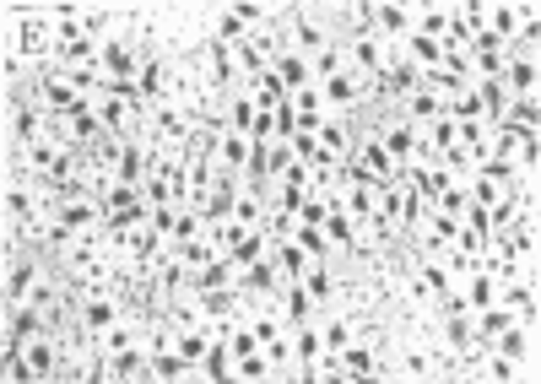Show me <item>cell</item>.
Listing matches in <instances>:
<instances>
[{
    "label": "cell",
    "mask_w": 541,
    "mask_h": 384,
    "mask_svg": "<svg viewBox=\"0 0 541 384\" xmlns=\"http://www.w3.org/2000/svg\"><path fill=\"white\" fill-rule=\"evenodd\" d=\"M271 71H276V82L287 87V98H293V92H303V87H314V65L303 60V55H293V49H282Z\"/></svg>",
    "instance_id": "obj_12"
},
{
    "label": "cell",
    "mask_w": 541,
    "mask_h": 384,
    "mask_svg": "<svg viewBox=\"0 0 541 384\" xmlns=\"http://www.w3.org/2000/svg\"><path fill=\"white\" fill-rule=\"evenodd\" d=\"M249 98H255V109H282L287 87L276 82V71H266V76H255V82H249Z\"/></svg>",
    "instance_id": "obj_23"
},
{
    "label": "cell",
    "mask_w": 541,
    "mask_h": 384,
    "mask_svg": "<svg viewBox=\"0 0 541 384\" xmlns=\"http://www.w3.org/2000/svg\"><path fill=\"white\" fill-rule=\"evenodd\" d=\"M309 65H314V82H325V76H341V71H352V65H347V44H341V38H336L331 49H325V55H314Z\"/></svg>",
    "instance_id": "obj_29"
},
{
    "label": "cell",
    "mask_w": 541,
    "mask_h": 384,
    "mask_svg": "<svg viewBox=\"0 0 541 384\" xmlns=\"http://www.w3.org/2000/svg\"><path fill=\"white\" fill-rule=\"evenodd\" d=\"M341 44H347V65L358 76H368V82H379V71L390 65V44L379 38L374 28H363V33H341Z\"/></svg>",
    "instance_id": "obj_4"
},
{
    "label": "cell",
    "mask_w": 541,
    "mask_h": 384,
    "mask_svg": "<svg viewBox=\"0 0 541 384\" xmlns=\"http://www.w3.org/2000/svg\"><path fill=\"white\" fill-rule=\"evenodd\" d=\"M233 379H249V384H260V379H282V368H276L266 352H249V357H239V363H233Z\"/></svg>",
    "instance_id": "obj_22"
},
{
    "label": "cell",
    "mask_w": 541,
    "mask_h": 384,
    "mask_svg": "<svg viewBox=\"0 0 541 384\" xmlns=\"http://www.w3.org/2000/svg\"><path fill=\"white\" fill-rule=\"evenodd\" d=\"M211 163L228 168V174H244V168H249V136H239V130H222V136H217V152H211Z\"/></svg>",
    "instance_id": "obj_14"
},
{
    "label": "cell",
    "mask_w": 541,
    "mask_h": 384,
    "mask_svg": "<svg viewBox=\"0 0 541 384\" xmlns=\"http://www.w3.org/2000/svg\"><path fill=\"white\" fill-rule=\"evenodd\" d=\"M477 379H498V384H509V379H525V368H520V363H509V357H498L493 347H487V357L477 363Z\"/></svg>",
    "instance_id": "obj_28"
},
{
    "label": "cell",
    "mask_w": 541,
    "mask_h": 384,
    "mask_svg": "<svg viewBox=\"0 0 541 384\" xmlns=\"http://www.w3.org/2000/svg\"><path fill=\"white\" fill-rule=\"evenodd\" d=\"M460 303H466V314H477L487 309V303H498V276H487V271H471V276H460Z\"/></svg>",
    "instance_id": "obj_13"
},
{
    "label": "cell",
    "mask_w": 541,
    "mask_h": 384,
    "mask_svg": "<svg viewBox=\"0 0 541 384\" xmlns=\"http://www.w3.org/2000/svg\"><path fill=\"white\" fill-rule=\"evenodd\" d=\"M358 336V325L347 320L341 309H331V314H320V341H325V352H341L347 341Z\"/></svg>",
    "instance_id": "obj_18"
},
{
    "label": "cell",
    "mask_w": 541,
    "mask_h": 384,
    "mask_svg": "<svg viewBox=\"0 0 541 384\" xmlns=\"http://www.w3.org/2000/svg\"><path fill=\"white\" fill-rule=\"evenodd\" d=\"M536 119H541V98H536V92H525V98H509V109H504V125L536 130Z\"/></svg>",
    "instance_id": "obj_24"
},
{
    "label": "cell",
    "mask_w": 541,
    "mask_h": 384,
    "mask_svg": "<svg viewBox=\"0 0 541 384\" xmlns=\"http://www.w3.org/2000/svg\"><path fill=\"white\" fill-rule=\"evenodd\" d=\"M271 255H276V266H282V276H287V282H303V276H309V266H320V260H309V255H303V249L293 244V238L271 244Z\"/></svg>",
    "instance_id": "obj_17"
},
{
    "label": "cell",
    "mask_w": 541,
    "mask_h": 384,
    "mask_svg": "<svg viewBox=\"0 0 541 384\" xmlns=\"http://www.w3.org/2000/svg\"><path fill=\"white\" fill-rule=\"evenodd\" d=\"M282 320H287V330L320 320V309H314L309 293H303V282H287V287H282Z\"/></svg>",
    "instance_id": "obj_15"
},
{
    "label": "cell",
    "mask_w": 541,
    "mask_h": 384,
    "mask_svg": "<svg viewBox=\"0 0 541 384\" xmlns=\"http://www.w3.org/2000/svg\"><path fill=\"white\" fill-rule=\"evenodd\" d=\"M536 76H541L536 55H520V49H509V60H504V76H498V82L509 87V98H525V92H536Z\"/></svg>",
    "instance_id": "obj_9"
},
{
    "label": "cell",
    "mask_w": 541,
    "mask_h": 384,
    "mask_svg": "<svg viewBox=\"0 0 541 384\" xmlns=\"http://www.w3.org/2000/svg\"><path fill=\"white\" fill-rule=\"evenodd\" d=\"M352 163H358V168H368V174H374L379 184H395V179H401V163H395V157L385 152V147H379V136H374V130H358V147H352Z\"/></svg>",
    "instance_id": "obj_5"
},
{
    "label": "cell",
    "mask_w": 541,
    "mask_h": 384,
    "mask_svg": "<svg viewBox=\"0 0 541 384\" xmlns=\"http://www.w3.org/2000/svg\"><path fill=\"white\" fill-rule=\"evenodd\" d=\"M152 379H195V363H184L179 347H168L152 357Z\"/></svg>",
    "instance_id": "obj_27"
},
{
    "label": "cell",
    "mask_w": 541,
    "mask_h": 384,
    "mask_svg": "<svg viewBox=\"0 0 541 384\" xmlns=\"http://www.w3.org/2000/svg\"><path fill=\"white\" fill-rule=\"evenodd\" d=\"M287 103H293V109H325V103H320V87H303V92H293Z\"/></svg>",
    "instance_id": "obj_30"
},
{
    "label": "cell",
    "mask_w": 541,
    "mask_h": 384,
    "mask_svg": "<svg viewBox=\"0 0 541 384\" xmlns=\"http://www.w3.org/2000/svg\"><path fill=\"white\" fill-rule=\"evenodd\" d=\"M174 255H179L190 271H201V266H211V260L222 255V244H217L211 233H201V238H190V244H174Z\"/></svg>",
    "instance_id": "obj_19"
},
{
    "label": "cell",
    "mask_w": 541,
    "mask_h": 384,
    "mask_svg": "<svg viewBox=\"0 0 541 384\" xmlns=\"http://www.w3.org/2000/svg\"><path fill=\"white\" fill-rule=\"evenodd\" d=\"M498 357H509V363L525 368V379H536V320L525 314V320H514L509 330H498L493 341H487Z\"/></svg>",
    "instance_id": "obj_3"
},
{
    "label": "cell",
    "mask_w": 541,
    "mask_h": 384,
    "mask_svg": "<svg viewBox=\"0 0 541 384\" xmlns=\"http://www.w3.org/2000/svg\"><path fill=\"white\" fill-rule=\"evenodd\" d=\"M136 87H141V98H147V103H168V98H174V60L147 55V65H141V76H136Z\"/></svg>",
    "instance_id": "obj_8"
},
{
    "label": "cell",
    "mask_w": 541,
    "mask_h": 384,
    "mask_svg": "<svg viewBox=\"0 0 541 384\" xmlns=\"http://www.w3.org/2000/svg\"><path fill=\"white\" fill-rule=\"evenodd\" d=\"M141 65H147V49L136 44V33H130L125 17H120V28L98 44V71H103V82H136Z\"/></svg>",
    "instance_id": "obj_2"
},
{
    "label": "cell",
    "mask_w": 541,
    "mask_h": 384,
    "mask_svg": "<svg viewBox=\"0 0 541 384\" xmlns=\"http://www.w3.org/2000/svg\"><path fill=\"white\" fill-rule=\"evenodd\" d=\"M325 357V341H320V320L314 325H293V379H303L314 363Z\"/></svg>",
    "instance_id": "obj_10"
},
{
    "label": "cell",
    "mask_w": 541,
    "mask_h": 384,
    "mask_svg": "<svg viewBox=\"0 0 541 384\" xmlns=\"http://www.w3.org/2000/svg\"><path fill=\"white\" fill-rule=\"evenodd\" d=\"M103 201H55V222L60 228H71V233H98L103 228Z\"/></svg>",
    "instance_id": "obj_7"
},
{
    "label": "cell",
    "mask_w": 541,
    "mask_h": 384,
    "mask_svg": "<svg viewBox=\"0 0 541 384\" xmlns=\"http://www.w3.org/2000/svg\"><path fill=\"white\" fill-rule=\"evenodd\" d=\"M201 287H239V266H233L228 255H217L211 266L195 271V293H201Z\"/></svg>",
    "instance_id": "obj_21"
},
{
    "label": "cell",
    "mask_w": 541,
    "mask_h": 384,
    "mask_svg": "<svg viewBox=\"0 0 541 384\" xmlns=\"http://www.w3.org/2000/svg\"><path fill=\"white\" fill-rule=\"evenodd\" d=\"M147 195H141V184H125V179H109V190H103V211H130L141 206Z\"/></svg>",
    "instance_id": "obj_25"
},
{
    "label": "cell",
    "mask_w": 541,
    "mask_h": 384,
    "mask_svg": "<svg viewBox=\"0 0 541 384\" xmlns=\"http://www.w3.org/2000/svg\"><path fill=\"white\" fill-rule=\"evenodd\" d=\"M368 22H374V33L385 38V44H401V38L412 33V6H395V0H385V6L368 11Z\"/></svg>",
    "instance_id": "obj_11"
},
{
    "label": "cell",
    "mask_w": 541,
    "mask_h": 384,
    "mask_svg": "<svg viewBox=\"0 0 541 384\" xmlns=\"http://www.w3.org/2000/svg\"><path fill=\"white\" fill-rule=\"evenodd\" d=\"M293 244H298L303 255H309V260H341V255H336V244H331V238H325V228H309V222H298Z\"/></svg>",
    "instance_id": "obj_20"
},
{
    "label": "cell",
    "mask_w": 541,
    "mask_h": 384,
    "mask_svg": "<svg viewBox=\"0 0 541 384\" xmlns=\"http://www.w3.org/2000/svg\"><path fill=\"white\" fill-rule=\"evenodd\" d=\"M206 233V211L201 206H179V217H174V244H190V238H201Z\"/></svg>",
    "instance_id": "obj_26"
},
{
    "label": "cell",
    "mask_w": 541,
    "mask_h": 384,
    "mask_svg": "<svg viewBox=\"0 0 541 384\" xmlns=\"http://www.w3.org/2000/svg\"><path fill=\"white\" fill-rule=\"evenodd\" d=\"M276 33H282V49H293L303 60L325 55V49L336 44V28L325 22V6H282Z\"/></svg>",
    "instance_id": "obj_1"
},
{
    "label": "cell",
    "mask_w": 541,
    "mask_h": 384,
    "mask_svg": "<svg viewBox=\"0 0 541 384\" xmlns=\"http://www.w3.org/2000/svg\"><path fill=\"white\" fill-rule=\"evenodd\" d=\"M201 379H233V352H228V330H217L211 336V347L201 357V368H195Z\"/></svg>",
    "instance_id": "obj_16"
},
{
    "label": "cell",
    "mask_w": 541,
    "mask_h": 384,
    "mask_svg": "<svg viewBox=\"0 0 541 384\" xmlns=\"http://www.w3.org/2000/svg\"><path fill=\"white\" fill-rule=\"evenodd\" d=\"M314 147H320L325 157H336V163H347L352 147H358V130H352L347 114H325L320 130H314Z\"/></svg>",
    "instance_id": "obj_6"
}]
</instances>
